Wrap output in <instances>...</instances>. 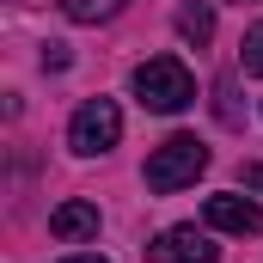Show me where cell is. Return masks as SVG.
I'll return each instance as SVG.
<instances>
[{
  "instance_id": "52a82bcc",
  "label": "cell",
  "mask_w": 263,
  "mask_h": 263,
  "mask_svg": "<svg viewBox=\"0 0 263 263\" xmlns=\"http://www.w3.org/2000/svg\"><path fill=\"white\" fill-rule=\"evenodd\" d=\"M178 37H190V43H208L214 37V6L208 0H184L178 6Z\"/></svg>"
},
{
  "instance_id": "ba28073f",
  "label": "cell",
  "mask_w": 263,
  "mask_h": 263,
  "mask_svg": "<svg viewBox=\"0 0 263 263\" xmlns=\"http://www.w3.org/2000/svg\"><path fill=\"white\" fill-rule=\"evenodd\" d=\"M62 12L73 18V25H104V18L123 12V0H62Z\"/></svg>"
},
{
  "instance_id": "8992f818",
  "label": "cell",
  "mask_w": 263,
  "mask_h": 263,
  "mask_svg": "<svg viewBox=\"0 0 263 263\" xmlns=\"http://www.w3.org/2000/svg\"><path fill=\"white\" fill-rule=\"evenodd\" d=\"M49 233H55V239H62V245H80V239H92V233H98V202H62V208H55V214H49Z\"/></svg>"
},
{
  "instance_id": "3957f363",
  "label": "cell",
  "mask_w": 263,
  "mask_h": 263,
  "mask_svg": "<svg viewBox=\"0 0 263 263\" xmlns=\"http://www.w3.org/2000/svg\"><path fill=\"white\" fill-rule=\"evenodd\" d=\"M123 141V110L110 104V98H86L80 110H73V123H67V147L73 153H110Z\"/></svg>"
},
{
  "instance_id": "5b68a950",
  "label": "cell",
  "mask_w": 263,
  "mask_h": 263,
  "mask_svg": "<svg viewBox=\"0 0 263 263\" xmlns=\"http://www.w3.org/2000/svg\"><path fill=\"white\" fill-rule=\"evenodd\" d=\"M202 214H208L214 233H263V208L251 196H208Z\"/></svg>"
},
{
  "instance_id": "7a4b0ae2",
  "label": "cell",
  "mask_w": 263,
  "mask_h": 263,
  "mask_svg": "<svg viewBox=\"0 0 263 263\" xmlns=\"http://www.w3.org/2000/svg\"><path fill=\"white\" fill-rule=\"evenodd\" d=\"M202 172H208V147H202L196 135H172V141H159L153 153H147V190L153 196H172V190H184V184H196Z\"/></svg>"
},
{
  "instance_id": "277c9868",
  "label": "cell",
  "mask_w": 263,
  "mask_h": 263,
  "mask_svg": "<svg viewBox=\"0 0 263 263\" xmlns=\"http://www.w3.org/2000/svg\"><path fill=\"white\" fill-rule=\"evenodd\" d=\"M153 263H220L214 239L196 233V227H165L159 245H153Z\"/></svg>"
},
{
  "instance_id": "30bf717a",
  "label": "cell",
  "mask_w": 263,
  "mask_h": 263,
  "mask_svg": "<svg viewBox=\"0 0 263 263\" xmlns=\"http://www.w3.org/2000/svg\"><path fill=\"white\" fill-rule=\"evenodd\" d=\"M62 263H104V257H86V251H73V257H62Z\"/></svg>"
},
{
  "instance_id": "8fae6325",
  "label": "cell",
  "mask_w": 263,
  "mask_h": 263,
  "mask_svg": "<svg viewBox=\"0 0 263 263\" xmlns=\"http://www.w3.org/2000/svg\"><path fill=\"white\" fill-rule=\"evenodd\" d=\"M239 6H245V0H239Z\"/></svg>"
},
{
  "instance_id": "6da1fadb",
  "label": "cell",
  "mask_w": 263,
  "mask_h": 263,
  "mask_svg": "<svg viewBox=\"0 0 263 263\" xmlns=\"http://www.w3.org/2000/svg\"><path fill=\"white\" fill-rule=\"evenodd\" d=\"M135 98L147 110H159V117H178V110L196 104V80H190V67L178 55H147L135 67Z\"/></svg>"
},
{
  "instance_id": "9c48e42d",
  "label": "cell",
  "mask_w": 263,
  "mask_h": 263,
  "mask_svg": "<svg viewBox=\"0 0 263 263\" xmlns=\"http://www.w3.org/2000/svg\"><path fill=\"white\" fill-rule=\"evenodd\" d=\"M239 67L263 80V25H251V31H245V43H239Z\"/></svg>"
}]
</instances>
